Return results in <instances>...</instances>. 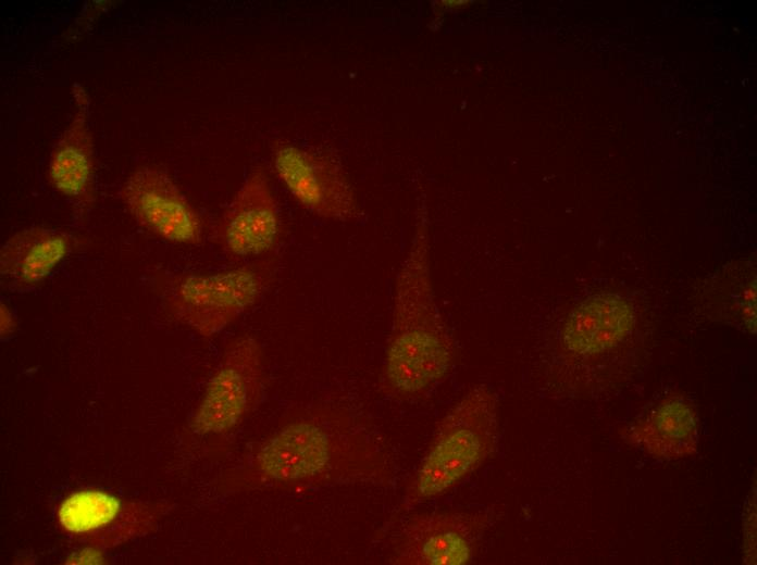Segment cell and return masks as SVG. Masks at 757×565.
<instances>
[{"mask_svg": "<svg viewBox=\"0 0 757 565\" xmlns=\"http://www.w3.org/2000/svg\"><path fill=\"white\" fill-rule=\"evenodd\" d=\"M454 361L455 344L436 301L427 228L422 221L394 282L383 387L397 399L418 398L448 376Z\"/></svg>", "mask_w": 757, "mask_h": 565, "instance_id": "cell-1", "label": "cell"}, {"mask_svg": "<svg viewBox=\"0 0 757 565\" xmlns=\"http://www.w3.org/2000/svg\"><path fill=\"white\" fill-rule=\"evenodd\" d=\"M309 415L281 427L253 453L251 469L270 482L390 481L389 465L360 430Z\"/></svg>", "mask_w": 757, "mask_h": 565, "instance_id": "cell-2", "label": "cell"}, {"mask_svg": "<svg viewBox=\"0 0 757 565\" xmlns=\"http://www.w3.org/2000/svg\"><path fill=\"white\" fill-rule=\"evenodd\" d=\"M498 399L487 385L470 388L438 422L413 476L405 503L437 499L474 474L495 453Z\"/></svg>", "mask_w": 757, "mask_h": 565, "instance_id": "cell-3", "label": "cell"}, {"mask_svg": "<svg viewBox=\"0 0 757 565\" xmlns=\"http://www.w3.org/2000/svg\"><path fill=\"white\" fill-rule=\"evenodd\" d=\"M275 262L263 259L212 273H171L156 280L166 315L203 338H211L261 299L275 275Z\"/></svg>", "mask_w": 757, "mask_h": 565, "instance_id": "cell-4", "label": "cell"}, {"mask_svg": "<svg viewBox=\"0 0 757 565\" xmlns=\"http://www.w3.org/2000/svg\"><path fill=\"white\" fill-rule=\"evenodd\" d=\"M167 508L160 502L124 499L89 487L63 497L54 518L71 542L108 551L154 532Z\"/></svg>", "mask_w": 757, "mask_h": 565, "instance_id": "cell-5", "label": "cell"}, {"mask_svg": "<svg viewBox=\"0 0 757 565\" xmlns=\"http://www.w3.org/2000/svg\"><path fill=\"white\" fill-rule=\"evenodd\" d=\"M265 384L263 349L250 334L229 339L189 420L200 436L238 426L259 404Z\"/></svg>", "mask_w": 757, "mask_h": 565, "instance_id": "cell-6", "label": "cell"}, {"mask_svg": "<svg viewBox=\"0 0 757 565\" xmlns=\"http://www.w3.org/2000/svg\"><path fill=\"white\" fill-rule=\"evenodd\" d=\"M487 513L432 511L411 515L388 557L397 565H468L489 527Z\"/></svg>", "mask_w": 757, "mask_h": 565, "instance_id": "cell-7", "label": "cell"}, {"mask_svg": "<svg viewBox=\"0 0 757 565\" xmlns=\"http://www.w3.org/2000/svg\"><path fill=\"white\" fill-rule=\"evenodd\" d=\"M272 167L293 199L312 215L340 222L358 215L349 178L331 158L282 141L273 145Z\"/></svg>", "mask_w": 757, "mask_h": 565, "instance_id": "cell-8", "label": "cell"}, {"mask_svg": "<svg viewBox=\"0 0 757 565\" xmlns=\"http://www.w3.org/2000/svg\"><path fill=\"white\" fill-rule=\"evenodd\" d=\"M121 198L133 218L156 236L179 244L202 240L198 212L164 170L137 167L124 181Z\"/></svg>", "mask_w": 757, "mask_h": 565, "instance_id": "cell-9", "label": "cell"}, {"mask_svg": "<svg viewBox=\"0 0 757 565\" xmlns=\"http://www.w3.org/2000/svg\"><path fill=\"white\" fill-rule=\"evenodd\" d=\"M281 216L270 178L262 166L252 168L216 226L222 250L239 259L264 256L277 246Z\"/></svg>", "mask_w": 757, "mask_h": 565, "instance_id": "cell-10", "label": "cell"}, {"mask_svg": "<svg viewBox=\"0 0 757 565\" xmlns=\"http://www.w3.org/2000/svg\"><path fill=\"white\" fill-rule=\"evenodd\" d=\"M72 248V237L59 229L33 226L14 233L0 249L1 289L25 293L38 288Z\"/></svg>", "mask_w": 757, "mask_h": 565, "instance_id": "cell-11", "label": "cell"}, {"mask_svg": "<svg viewBox=\"0 0 757 565\" xmlns=\"http://www.w3.org/2000/svg\"><path fill=\"white\" fill-rule=\"evenodd\" d=\"M633 324L630 302L616 293H597L571 310L561 329V341L573 354L595 355L618 344Z\"/></svg>", "mask_w": 757, "mask_h": 565, "instance_id": "cell-12", "label": "cell"}, {"mask_svg": "<svg viewBox=\"0 0 757 565\" xmlns=\"http://www.w3.org/2000/svg\"><path fill=\"white\" fill-rule=\"evenodd\" d=\"M96 160L88 117L80 108L52 148L48 179L69 200L89 204L95 199Z\"/></svg>", "mask_w": 757, "mask_h": 565, "instance_id": "cell-13", "label": "cell"}, {"mask_svg": "<svg viewBox=\"0 0 757 565\" xmlns=\"http://www.w3.org/2000/svg\"><path fill=\"white\" fill-rule=\"evenodd\" d=\"M700 302L717 303L729 309L744 327L756 329V266L752 262H736L708 277L698 291Z\"/></svg>", "mask_w": 757, "mask_h": 565, "instance_id": "cell-14", "label": "cell"}, {"mask_svg": "<svg viewBox=\"0 0 757 565\" xmlns=\"http://www.w3.org/2000/svg\"><path fill=\"white\" fill-rule=\"evenodd\" d=\"M107 551L91 547L79 545L65 560L66 564H104L107 563Z\"/></svg>", "mask_w": 757, "mask_h": 565, "instance_id": "cell-15", "label": "cell"}, {"mask_svg": "<svg viewBox=\"0 0 757 565\" xmlns=\"http://www.w3.org/2000/svg\"><path fill=\"white\" fill-rule=\"evenodd\" d=\"M18 327V322L13 307L5 301L0 302V335L1 340L12 338Z\"/></svg>", "mask_w": 757, "mask_h": 565, "instance_id": "cell-16", "label": "cell"}]
</instances>
